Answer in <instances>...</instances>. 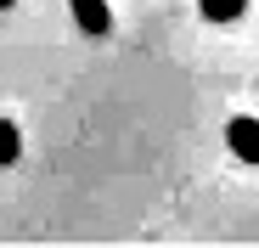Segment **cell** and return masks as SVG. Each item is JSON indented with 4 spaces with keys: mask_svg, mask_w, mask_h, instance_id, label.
Listing matches in <instances>:
<instances>
[{
    "mask_svg": "<svg viewBox=\"0 0 259 248\" xmlns=\"http://www.w3.org/2000/svg\"><path fill=\"white\" fill-rule=\"evenodd\" d=\"M226 147H231L242 163H259V118H253V113H242V118L226 124Z\"/></svg>",
    "mask_w": 259,
    "mask_h": 248,
    "instance_id": "obj_1",
    "label": "cell"
},
{
    "mask_svg": "<svg viewBox=\"0 0 259 248\" xmlns=\"http://www.w3.org/2000/svg\"><path fill=\"white\" fill-rule=\"evenodd\" d=\"M73 23L84 34H107L113 28V6H107V0H73Z\"/></svg>",
    "mask_w": 259,
    "mask_h": 248,
    "instance_id": "obj_2",
    "label": "cell"
},
{
    "mask_svg": "<svg viewBox=\"0 0 259 248\" xmlns=\"http://www.w3.org/2000/svg\"><path fill=\"white\" fill-rule=\"evenodd\" d=\"M23 158V130L12 118H0V170H6V163H17Z\"/></svg>",
    "mask_w": 259,
    "mask_h": 248,
    "instance_id": "obj_3",
    "label": "cell"
},
{
    "mask_svg": "<svg viewBox=\"0 0 259 248\" xmlns=\"http://www.w3.org/2000/svg\"><path fill=\"white\" fill-rule=\"evenodd\" d=\"M248 12V0H203V17L208 23H237Z\"/></svg>",
    "mask_w": 259,
    "mask_h": 248,
    "instance_id": "obj_4",
    "label": "cell"
},
{
    "mask_svg": "<svg viewBox=\"0 0 259 248\" xmlns=\"http://www.w3.org/2000/svg\"><path fill=\"white\" fill-rule=\"evenodd\" d=\"M12 6H17V0H0V12H12Z\"/></svg>",
    "mask_w": 259,
    "mask_h": 248,
    "instance_id": "obj_5",
    "label": "cell"
}]
</instances>
